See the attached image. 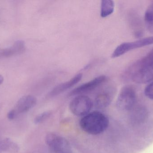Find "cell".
I'll list each match as a JSON object with an SVG mask.
<instances>
[{"label": "cell", "mask_w": 153, "mask_h": 153, "mask_svg": "<svg viewBox=\"0 0 153 153\" xmlns=\"http://www.w3.org/2000/svg\"><path fill=\"white\" fill-rule=\"evenodd\" d=\"M144 18L147 29L150 32L153 33V3L146 9Z\"/></svg>", "instance_id": "cell-14"}, {"label": "cell", "mask_w": 153, "mask_h": 153, "mask_svg": "<svg viewBox=\"0 0 153 153\" xmlns=\"http://www.w3.org/2000/svg\"><path fill=\"white\" fill-rule=\"evenodd\" d=\"M52 114L51 111H47L42 112L39 114L35 117L34 119V123L36 124H41L44 121L49 118Z\"/></svg>", "instance_id": "cell-15"}, {"label": "cell", "mask_w": 153, "mask_h": 153, "mask_svg": "<svg viewBox=\"0 0 153 153\" xmlns=\"http://www.w3.org/2000/svg\"><path fill=\"white\" fill-rule=\"evenodd\" d=\"M17 116V114L13 109L10 110L7 114V118L9 120H11L14 119Z\"/></svg>", "instance_id": "cell-17"}, {"label": "cell", "mask_w": 153, "mask_h": 153, "mask_svg": "<svg viewBox=\"0 0 153 153\" xmlns=\"http://www.w3.org/2000/svg\"><path fill=\"white\" fill-rule=\"evenodd\" d=\"M19 150V146L10 138H6L0 141V152H17Z\"/></svg>", "instance_id": "cell-12"}, {"label": "cell", "mask_w": 153, "mask_h": 153, "mask_svg": "<svg viewBox=\"0 0 153 153\" xmlns=\"http://www.w3.org/2000/svg\"><path fill=\"white\" fill-rule=\"evenodd\" d=\"M82 77V74L79 73L70 79L69 81L60 84L51 91L48 95L50 97L57 96L76 84L81 81Z\"/></svg>", "instance_id": "cell-10"}, {"label": "cell", "mask_w": 153, "mask_h": 153, "mask_svg": "<svg viewBox=\"0 0 153 153\" xmlns=\"http://www.w3.org/2000/svg\"><path fill=\"white\" fill-rule=\"evenodd\" d=\"M46 144L49 149L55 153H68L71 150L69 142L64 137L54 134L48 133L45 138Z\"/></svg>", "instance_id": "cell-5"}, {"label": "cell", "mask_w": 153, "mask_h": 153, "mask_svg": "<svg viewBox=\"0 0 153 153\" xmlns=\"http://www.w3.org/2000/svg\"><path fill=\"white\" fill-rule=\"evenodd\" d=\"M109 124L108 118L100 111L90 112L80 121L81 129L89 134L96 135L104 132Z\"/></svg>", "instance_id": "cell-2"}, {"label": "cell", "mask_w": 153, "mask_h": 153, "mask_svg": "<svg viewBox=\"0 0 153 153\" xmlns=\"http://www.w3.org/2000/svg\"><path fill=\"white\" fill-rule=\"evenodd\" d=\"M116 89L112 86H109L99 93L94 100L95 107L99 109H104L109 106L113 100Z\"/></svg>", "instance_id": "cell-8"}, {"label": "cell", "mask_w": 153, "mask_h": 153, "mask_svg": "<svg viewBox=\"0 0 153 153\" xmlns=\"http://www.w3.org/2000/svg\"><path fill=\"white\" fill-rule=\"evenodd\" d=\"M123 77L130 78L137 84H145L153 80V51L133 64L126 70Z\"/></svg>", "instance_id": "cell-1"}, {"label": "cell", "mask_w": 153, "mask_h": 153, "mask_svg": "<svg viewBox=\"0 0 153 153\" xmlns=\"http://www.w3.org/2000/svg\"><path fill=\"white\" fill-rule=\"evenodd\" d=\"M4 81V78L1 75H0V85L2 84Z\"/></svg>", "instance_id": "cell-18"}, {"label": "cell", "mask_w": 153, "mask_h": 153, "mask_svg": "<svg viewBox=\"0 0 153 153\" xmlns=\"http://www.w3.org/2000/svg\"><path fill=\"white\" fill-rule=\"evenodd\" d=\"M144 93L147 98L153 100V82L148 84L146 87Z\"/></svg>", "instance_id": "cell-16"}, {"label": "cell", "mask_w": 153, "mask_h": 153, "mask_svg": "<svg viewBox=\"0 0 153 153\" xmlns=\"http://www.w3.org/2000/svg\"><path fill=\"white\" fill-rule=\"evenodd\" d=\"M115 8V3L111 0H102L100 7V16L106 18L113 13Z\"/></svg>", "instance_id": "cell-13"}, {"label": "cell", "mask_w": 153, "mask_h": 153, "mask_svg": "<svg viewBox=\"0 0 153 153\" xmlns=\"http://www.w3.org/2000/svg\"><path fill=\"white\" fill-rule=\"evenodd\" d=\"M25 42L23 40H17L11 46L1 50L0 56L4 57H11L22 54L25 52Z\"/></svg>", "instance_id": "cell-11"}, {"label": "cell", "mask_w": 153, "mask_h": 153, "mask_svg": "<svg viewBox=\"0 0 153 153\" xmlns=\"http://www.w3.org/2000/svg\"><path fill=\"white\" fill-rule=\"evenodd\" d=\"M108 80V77L104 75L95 77L91 81L83 84L73 90L70 93V96L82 95L83 93L91 91L106 82Z\"/></svg>", "instance_id": "cell-7"}, {"label": "cell", "mask_w": 153, "mask_h": 153, "mask_svg": "<svg viewBox=\"0 0 153 153\" xmlns=\"http://www.w3.org/2000/svg\"><path fill=\"white\" fill-rule=\"evenodd\" d=\"M137 101L136 94L133 87L126 86L122 88L117 101V107L122 111H129L134 108Z\"/></svg>", "instance_id": "cell-3"}, {"label": "cell", "mask_w": 153, "mask_h": 153, "mask_svg": "<svg viewBox=\"0 0 153 153\" xmlns=\"http://www.w3.org/2000/svg\"><path fill=\"white\" fill-rule=\"evenodd\" d=\"M37 103V99L32 95H26L19 99L14 109L17 116L26 113L34 107Z\"/></svg>", "instance_id": "cell-9"}, {"label": "cell", "mask_w": 153, "mask_h": 153, "mask_svg": "<svg viewBox=\"0 0 153 153\" xmlns=\"http://www.w3.org/2000/svg\"><path fill=\"white\" fill-rule=\"evenodd\" d=\"M153 44V37H148L133 42H125L118 46L111 54L112 58L121 56L127 52Z\"/></svg>", "instance_id": "cell-6"}, {"label": "cell", "mask_w": 153, "mask_h": 153, "mask_svg": "<svg viewBox=\"0 0 153 153\" xmlns=\"http://www.w3.org/2000/svg\"><path fill=\"white\" fill-rule=\"evenodd\" d=\"M93 106V102L89 97L80 95L71 102L69 107L74 115L78 116H84L90 113Z\"/></svg>", "instance_id": "cell-4"}]
</instances>
